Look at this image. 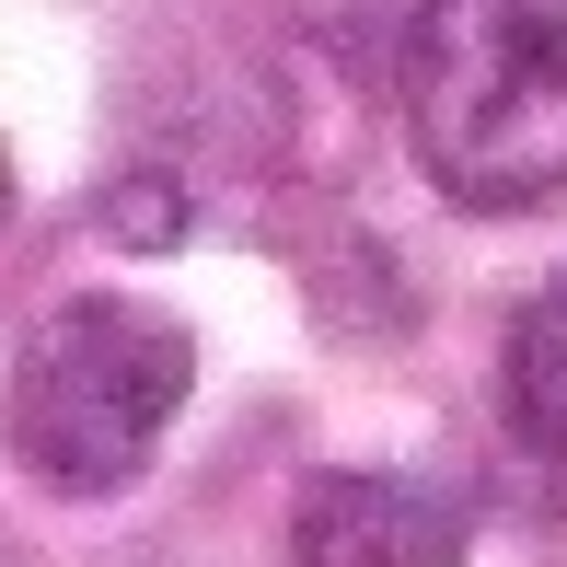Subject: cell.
<instances>
[{
	"instance_id": "277c9868",
	"label": "cell",
	"mask_w": 567,
	"mask_h": 567,
	"mask_svg": "<svg viewBox=\"0 0 567 567\" xmlns=\"http://www.w3.org/2000/svg\"><path fill=\"white\" fill-rule=\"evenodd\" d=\"M498 394H509V429H522V452L567 463V267H556L533 301H522V313H509Z\"/></svg>"
},
{
	"instance_id": "3957f363",
	"label": "cell",
	"mask_w": 567,
	"mask_h": 567,
	"mask_svg": "<svg viewBox=\"0 0 567 567\" xmlns=\"http://www.w3.org/2000/svg\"><path fill=\"white\" fill-rule=\"evenodd\" d=\"M290 567H463V498L417 475H313L290 498Z\"/></svg>"
},
{
	"instance_id": "6da1fadb",
	"label": "cell",
	"mask_w": 567,
	"mask_h": 567,
	"mask_svg": "<svg viewBox=\"0 0 567 567\" xmlns=\"http://www.w3.org/2000/svg\"><path fill=\"white\" fill-rule=\"evenodd\" d=\"M405 140L452 209L567 197V0H417Z\"/></svg>"
},
{
	"instance_id": "5b68a950",
	"label": "cell",
	"mask_w": 567,
	"mask_h": 567,
	"mask_svg": "<svg viewBox=\"0 0 567 567\" xmlns=\"http://www.w3.org/2000/svg\"><path fill=\"white\" fill-rule=\"evenodd\" d=\"M0 220H12V163H0Z\"/></svg>"
},
{
	"instance_id": "7a4b0ae2",
	"label": "cell",
	"mask_w": 567,
	"mask_h": 567,
	"mask_svg": "<svg viewBox=\"0 0 567 567\" xmlns=\"http://www.w3.org/2000/svg\"><path fill=\"white\" fill-rule=\"evenodd\" d=\"M197 394V337L151 301H59L0 371V441L59 498H116L151 475L174 405Z\"/></svg>"
}]
</instances>
